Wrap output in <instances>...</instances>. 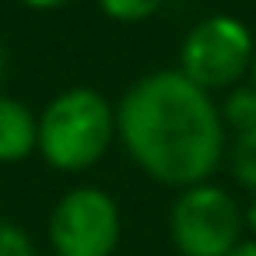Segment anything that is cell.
Instances as JSON below:
<instances>
[{"label":"cell","mask_w":256,"mask_h":256,"mask_svg":"<svg viewBox=\"0 0 256 256\" xmlns=\"http://www.w3.org/2000/svg\"><path fill=\"white\" fill-rule=\"evenodd\" d=\"M246 228L256 235V193H252V200H249V207H246Z\"/></svg>","instance_id":"4fadbf2b"},{"label":"cell","mask_w":256,"mask_h":256,"mask_svg":"<svg viewBox=\"0 0 256 256\" xmlns=\"http://www.w3.org/2000/svg\"><path fill=\"white\" fill-rule=\"evenodd\" d=\"M120 242V207L98 186L70 190L50 214V246L56 256H112Z\"/></svg>","instance_id":"5b68a950"},{"label":"cell","mask_w":256,"mask_h":256,"mask_svg":"<svg viewBox=\"0 0 256 256\" xmlns=\"http://www.w3.org/2000/svg\"><path fill=\"white\" fill-rule=\"evenodd\" d=\"M0 74H4V46H0Z\"/></svg>","instance_id":"9a60e30c"},{"label":"cell","mask_w":256,"mask_h":256,"mask_svg":"<svg viewBox=\"0 0 256 256\" xmlns=\"http://www.w3.org/2000/svg\"><path fill=\"white\" fill-rule=\"evenodd\" d=\"M168 232L179 256H228L242 242L246 210L228 190L196 182L176 196L168 210Z\"/></svg>","instance_id":"3957f363"},{"label":"cell","mask_w":256,"mask_h":256,"mask_svg":"<svg viewBox=\"0 0 256 256\" xmlns=\"http://www.w3.org/2000/svg\"><path fill=\"white\" fill-rule=\"evenodd\" d=\"M25 8H36V11H53V8H64L70 0H22Z\"/></svg>","instance_id":"8fae6325"},{"label":"cell","mask_w":256,"mask_h":256,"mask_svg":"<svg viewBox=\"0 0 256 256\" xmlns=\"http://www.w3.org/2000/svg\"><path fill=\"white\" fill-rule=\"evenodd\" d=\"M116 134L151 179L176 190L207 182L228 154L218 102L179 67L134 81L116 106Z\"/></svg>","instance_id":"6da1fadb"},{"label":"cell","mask_w":256,"mask_h":256,"mask_svg":"<svg viewBox=\"0 0 256 256\" xmlns=\"http://www.w3.org/2000/svg\"><path fill=\"white\" fill-rule=\"evenodd\" d=\"M218 109H221L224 130H232V134L252 130L256 126V88L252 84H235Z\"/></svg>","instance_id":"52a82bcc"},{"label":"cell","mask_w":256,"mask_h":256,"mask_svg":"<svg viewBox=\"0 0 256 256\" xmlns=\"http://www.w3.org/2000/svg\"><path fill=\"white\" fill-rule=\"evenodd\" d=\"M0 256H39V249L18 224L0 221Z\"/></svg>","instance_id":"30bf717a"},{"label":"cell","mask_w":256,"mask_h":256,"mask_svg":"<svg viewBox=\"0 0 256 256\" xmlns=\"http://www.w3.org/2000/svg\"><path fill=\"white\" fill-rule=\"evenodd\" d=\"M256 39L232 14H210L196 22L179 50V70L204 92H232L252 70Z\"/></svg>","instance_id":"277c9868"},{"label":"cell","mask_w":256,"mask_h":256,"mask_svg":"<svg viewBox=\"0 0 256 256\" xmlns=\"http://www.w3.org/2000/svg\"><path fill=\"white\" fill-rule=\"evenodd\" d=\"M228 168H232V176H235V182H238L242 190L256 193V126L232 137Z\"/></svg>","instance_id":"ba28073f"},{"label":"cell","mask_w":256,"mask_h":256,"mask_svg":"<svg viewBox=\"0 0 256 256\" xmlns=\"http://www.w3.org/2000/svg\"><path fill=\"white\" fill-rule=\"evenodd\" d=\"M116 137V109L95 88L56 95L39 116V151L60 172L92 168Z\"/></svg>","instance_id":"7a4b0ae2"},{"label":"cell","mask_w":256,"mask_h":256,"mask_svg":"<svg viewBox=\"0 0 256 256\" xmlns=\"http://www.w3.org/2000/svg\"><path fill=\"white\" fill-rule=\"evenodd\" d=\"M228 256H256V238H242Z\"/></svg>","instance_id":"7c38bea8"},{"label":"cell","mask_w":256,"mask_h":256,"mask_svg":"<svg viewBox=\"0 0 256 256\" xmlns=\"http://www.w3.org/2000/svg\"><path fill=\"white\" fill-rule=\"evenodd\" d=\"M39 148V120L25 102L0 95V162H22Z\"/></svg>","instance_id":"8992f818"},{"label":"cell","mask_w":256,"mask_h":256,"mask_svg":"<svg viewBox=\"0 0 256 256\" xmlns=\"http://www.w3.org/2000/svg\"><path fill=\"white\" fill-rule=\"evenodd\" d=\"M162 4L165 0H98V8L112 22H144V18L158 14Z\"/></svg>","instance_id":"9c48e42d"},{"label":"cell","mask_w":256,"mask_h":256,"mask_svg":"<svg viewBox=\"0 0 256 256\" xmlns=\"http://www.w3.org/2000/svg\"><path fill=\"white\" fill-rule=\"evenodd\" d=\"M249 84L256 88V53H252V70H249Z\"/></svg>","instance_id":"5bb4252c"}]
</instances>
